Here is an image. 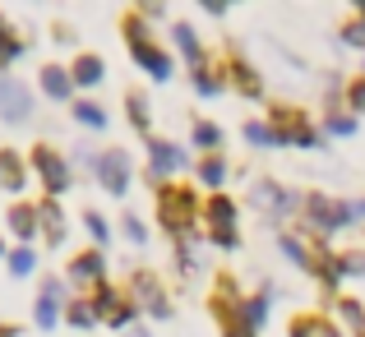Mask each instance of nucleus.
<instances>
[{
	"label": "nucleus",
	"instance_id": "nucleus-1",
	"mask_svg": "<svg viewBox=\"0 0 365 337\" xmlns=\"http://www.w3.org/2000/svg\"><path fill=\"white\" fill-rule=\"evenodd\" d=\"M125 42H130V51H134V65H139V70H148L158 83H162V79H171V61L158 51V46H153V37H148V24H143V19H125Z\"/></svg>",
	"mask_w": 365,
	"mask_h": 337
},
{
	"label": "nucleus",
	"instance_id": "nucleus-2",
	"mask_svg": "<svg viewBox=\"0 0 365 337\" xmlns=\"http://www.w3.org/2000/svg\"><path fill=\"white\" fill-rule=\"evenodd\" d=\"M158 222L167 231H190V222H195V195L190 190H162V204H158Z\"/></svg>",
	"mask_w": 365,
	"mask_h": 337
},
{
	"label": "nucleus",
	"instance_id": "nucleus-3",
	"mask_svg": "<svg viewBox=\"0 0 365 337\" xmlns=\"http://www.w3.org/2000/svg\"><path fill=\"white\" fill-rule=\"evenodd\" d=\"M28 115H33V98H28V88L19 79H9V74H0V120L24 125Z\"/></svg>",
	"mask_w": 365,
	"mask_h": 337
},
{
	"label": "nucleus",
	"instance_id": "nucleus-4",
	"mask_svg": "<svg viewBox=\"0 0 365 337\" xmlns=\"http://www.w3.org/2000/svg\"><path fill=\"white\" fill-rule=\"evenodd\" d=\"M33 167H37V176L46 180V190H51V195H65V190L74 185L65 157H61V152H51V148H42V143H37V152H33Z\"/></svg>",
	"mask_w": 365,
	"mask_h": 337
},
{
	"label": "nucleus",
	"instance_id": "nucleus-5",
	"mask_svg": "<svg viewBox=\"0 0 365 337\" xmlns=\"http://www.w3.org/2000/svg\"><path fill=\"white\" fill-rule=\"evenodd\" d=\"M305 217H310V227H319V231H338V227L351 222V208L333 204V199H324V195H310L305 199Z\"/></svg>",
	"mask_w": 365,
	"mask_h": 337
},
{
	"label": "nucleus",
	"instance_id": "nucleus-6",
	"mask_svg": "<svg viewBox=\"0 0 365 337\" xmlns=\"http://www.w3.org/2000/svg\"><path fill=\"white\" fill-rule=\"evenodd\" d=\"M98 180H102V190L107 195H125V185H130V157L125 152H102L98 157Z\"/></svg>",
	"mask_w": 365,
	"mask_h": 337
},
{
	"label": "nucleus",
	"instance_id": "nucleus-7",
	"mask_svg": "<svg viewBox=\"0 0 365 337\" xmlns=\"http://www.w3.org/2000/svg\"><path fill=\"white\" fill-rule=\"evenodd\" d=\"M208 227H213V245H222V249L236 245V204L232 199H213L208 204Z\"/></svg>",
	"mask_w": 365,
	"mask_h": 337
},
{
	"label": "nucleus",
	"instance_id": "nucleus-8",
	"mask_svg": "<svg viewBox=\"0 0 365 337\" xmlns=\"http://www.w3.org/2000/svg\"><path fill=\"white\" fill-rule=\"evenodd\" d=\"M148 162H153V176H171V171H180L185 167V148L180 143H167V139H148Z\"/></svg>",
	"mask_w": 365,
	"mask_h": 337
},
{
	"label": "nucleus",
	"instance_id": "nucleus-9",
	"mask_svg": "<svg viewBox=\"0 0 365 337\" xmlns=\"http://www.w3.org/2000/svg\"><path fill=\"white\" fill-rule=\"evenodd\" d=\"M273 130L282 134V143H301V148H314V143H319V134H314L310 125H305V115H296V111H277Z\"/></svg>",
	"mask_w": 365,
	"mask_h": 337
},
{
	"label": "nucleus",
	"instance_id": "nucleus-10",
	"mask_svg": "<svg viewBox=\"0 0 365 337\" xmlns=\"http://www.w3.org/2000/svg\"><path fill=\"white\" fill-rule=\"evenodd\" d=\"M93 314H98V319H107L111 328H125V323H130V301H125V296H116L111 291V286H98V301H93Z\"/></svg>",
	"mask_w": 365,
	"mask_h": 337
},
{
	"label": "nucleus",
	"instance_id": "nucleus-11",
	"mask_svg": "<svg viewBox=\"0 0 365 337\" xmlns=\"http://www.w3.org/2000/svg\"><path fill=\"white\" fill-rule=\"evenodd\" d=\"M134 301H139L153 319H167V314H171V305H167V296H162V286L153 282V273H139V277H134Z\"/></svg>",
	"mask_w": 365,
	"mask_h": 337
},
{
	"label": "nucleus",
	"instance_id": "nucleus-12",
	"mask_svg": "<svg viewBox=\"0 0 365 337\" xmlns=\"http://www.w3.org/2000/svg\"><path fill=\"white\" fill-rule=\"evenodd\" d=\"M255 208H259V213H268V217H287L296 208V199L287 195V190H277L273 180H264V185H255Z\"/></svg>",
	"mask_w": 365,
	"mask_h": 337
},
{
	"label": "nucleus",
	"instance_id": "nucleus-13",
	"mask_svg": "<svg viewBox=\"0 0 365 337\" xmlns=\"http://www.w3.org/2000/svg\"><path fill=\"white\" fill-rule=\"evenodd\" d=\"M37 227H42L46 245H61V240H65V213H61L56 199H42V204H37Z\"/></svg>",
	"mask_w": 365,
	"mask_h": 337
},
{
	"label": "nucleus",
	"instance_id": "nucleus-14",
	"mask_svg": "<svg viewBox=\"0 0 365 337\" xmlns=\"http://www.w3.org/2000/svg\"><path fill=\"white\" fill-rule=\"evenodd\" d=\"M70 88H74V74L70 70H61V65H42V93L51 102H65V98H70Z\"/></svg>",
	"mask_w": 365,
	"mask_h": 337
},
{
	"label": "nucleus",
	"instance_id": "nucleus-15",
	"mask_svg": "<svg viewBox=\"0 0 365 337\" xmlns=\"http://www.w3.org/2000/svg\"><path fill=\"white\" fill-rule=\"evenodd\" d=\"M61 282H42V296H37V323L42 328H51L56 319H61Z\"/></svg>",
	"mask_w": 365,
	"mask_h": 337
},
{
	"label": "nucleus",
	"instance_id": "nucleus-16",
	"mask_svg": "<svg viewBox=\"0 0 365 337\" xmlns=\"http://www.w3.org/2000/svg\"><path fill=\"white\" fill-rule=\"evenodd\" d=\"M102 273H107L102 254H79V259L70 264V277H74V282H98V286H102Z\"/></svg>",
	"mask_w": 365,
	"mask_h": 337
},
{
	"label": "nucleus",
	"instance_id": "nucleus-17",
	"mask_svg": "<svg viewBox=\"0 0 365 337\" xmlns=\"http://www.w3.org/2000/svg\"><path fill=\"white\" fill-rule=\"evenodd\" d=\"M227 79H232L236 88L245 93V98H259V74L250 70V65L241 61V56H236V61H227Z\"/></svg>",
	"mask_w": 365,
	"mask_h": 337
},
{
	"label": "nucleus",
	"instance_id": "nucleus-18",
	"mask_svg": "<svg viewBox=\"0 0 365 337\" xmlns=\"http://www.w3.org/2000/svg\"><path fill=\"white\" fill-rule=\"evenodd\" d=\"M24 162L14 157V152H0V185L9 190V195H19V190H24Z\"/></svg>",
	"mask_w": 365,
	"mask_h": 337
},
{
	"label": "nucleus",
	"instance_id": "nucleus-19",
	"mask_svg": "<svg viewBox=\"0 0 365 337\" xmlns=\"http://www.w3.org/2000/svg\"><path fill=\"white\" fill-rule=\"evenodd\" d=\"M70 74H74V83H79V88H93V83H102V74H107V70H102L98 56H79Z\"/></svg>",
	"mask_w": 365,
	"mask_h": 337
},
{
	"label": "nucleus",
	"instance_id": "nucleus-20",
	"mask_svg": "<svg viewBox=\"0 0 365 337\" xmlns=\"http://www.w3.org/2000/svg\"><path fill=\"white\" fill-rule=\"evenodd\" d=\"M9 231H14L19 240H33V231H37V208H28V204L9 208Z\"/></svg>",
	"mask_w": 365,
	"mask_h": 337
},
{
	"label": "nucleus",
	"instance_id": "nucleus-21",
	"mask_svg": "<svg viewBox=\"0 0 365 337\" xmlns=\"http://www.w3.org/2000/svg\"><path fill=\"white\" fill-rule=\"evenodd\" d=\"M292 337H342L329 319H296L292 323Z\"/></svg>",
	"mask_w": 365,
	"mask_h": 337
},
{
	"label": "nucleus",
	"instance_id": "nucleus-22",
	"mask_svg": "<svg viewBox=\"0 0 365 337\" xmlns=\"http://www.w3.org/2000/svg\"><path fill=\"white\" fill-rule=\"evenodd\" d=\"M245 139L255 143V148H273V143H282V134H277L273 125H264V120H250L245 125Z\"/></svg>",
	"mask_w": 365,
	"mask_h": 337
},
{
	"label": "nucleus",
	"instance_id": "nucleus-23",
	"mask_svg": "<svg viewBox=\"0 0 365 337\" xmlns=\"http://www.w3.org/2000/svg\"><path fill=\"white\" fill-rule=\"evenodd\" d=\"M241 319L250 323V328H264V323H268V291H264V296H255V301H245V305H241Z\"/></svg>",
	"mask_w": 365,
	"mask_h": 337
},
{
	"label": "nucleus",
	"instance_id": "nucleus-24",
	"mask_svg": "<svg viewBox=\"0 0 365 337\" xmlns=\"http://www.w3.org/2000/svg\"><path fill=\"white\" fill-rule=\"evenodd\" d=\"M282 254L292 259V264H301V268H310V273H319V264L310 259V249H305V245H301L296 236H282Z\"/></svg>",
	"mask_w": 365,
	"mask_h": 337
},
{
	"label": "nucleus",
	"instance_id": "nucleus-25",
	"mask_svg": "<svg viewBox=\"0 0 365 337\" xmlns=\"http://www.w3.org/2000/svg\"><path fill=\"white\" fill-rule=\"evenodd\" d=\"M199 180L217 190V185L227 180V162H222V157H204V162H199Z\"/></svg>",
	"mask_w": 365,
	"mask_h": 337
},
{
	"label": "nucleus",
	"instance_id": "nucleus-26",
	"mask_svg": "<svg viewBox=\"0 0 365 337\" xmlns=\"http://www.w3.org/2000/svg\"><path fill=\"white\" fill-rule=\"evenodd\" d=\"M171 37H176V46L185 51V61H190V65H199V37L190 33L185 24H176V28H171Z\"/></svg>",
	"mask_w": 365,
	"mask_h": 337
},
{
	"label": "nucleus",
	"instance_id": "nucleus-27",
	"mask_svg": "<svg viewBox=\"0 0 365 337\" xmlns=\"http://www.w3.org/2000/svg\"><path fill=\"white\" fill-rule=\"evenodd\" d=\"M222 337H255V328L241 319V310H222Z\"/></svg>",
	"mask_w": 365,
	"mask_h": 337
},
{
	"label": "nucleus",
	"instance_id": "nucleus-28",
	"mask_svg": "<svg viewBox=\"0 0 365 337\" xmlns=\"http://www.w3.org/2000/svg\"><path fill=\"white\" fill-rule=\"evenodd\" d=\"M74 115H79L88 130H102V125H107V111H102L98 102H79V107H74Z\"/></svg>",
	"mask_w": 365,
	"mask_h": 337
},
{
	"label": "nucleus",
	"instance_id": "nucleus-29",
	"mask_svg": "<svg viewBox=\"0 0 365 337\" xmlns=\"http://www.w3.org/2000/svg\"><path fill=\"white\" fill-rule=\"evenodd\" d=\"M33 264H37V254H33L28 245L9 254V273H14V277H28V273H33Z\"/></svg>",
	"mask_w": 365,
	"mask_h": 337
},
{
	"label": "nucleus",
	"instance_id": "nucleus-30",
	"mask_svg": "<svg viewBox=\"0 0 365 337\" xmlns=\"http://www.w3.org/2000/svg\"><path fill=\"white\" fill-rule=\"evenodd\" d=\"M195 143L199 148H217V143H222V130H217V125H195Z\"/></svg>",
	"mask_w": 365,
	"mask_h": 337
},
{
	"label": "nucleus",
	"instance_id": "nucleus-31",
	"mask_svg": "<svg viewBox=\"0 0 365 337\" xmlns=\"http://www.w3.org/2000/svg\"><path fill=\"white\" fill-rule=\"evenodd\" d=\"M65 319H70V323H74V328H88V323H93V319H98V314H93V305H79V301H74V305H70V310H65Z\"/></svg>",
	"mask_w": 365,
	"mask_h": 337
},
{
	"label": "nucleus",
	"instance_id": "nucleus-32",
	"mask_svg": "<svg viewBox=\"0 0 365 337\" xmlns=\"http://www.w3.org/2000/svg\"><path fill=\"white\" fill-rule=\"evenodd\" d=\"M125 107H130V120L139 125V130H148V102H143L139 93H130V102H125Z\"/></svg>",
	"mask_w": 365,
	"mask_h": 337
},
{
	"label": "nucleus",
	"instance_id": "nucleus-33",
	"mask_svg": "<svg viewBox=\"0 0 365 337\" xmlns=\"http://www.w3.org/2000/svg\"><path fill=\"white\" fill-rule=\"evenodd\" d=\"M19 51H24V46H19V37L14 33H9V28L5 24H0V61H14V56Z\"/></svg>",
	"mask_w": 365,
	"mask_h": 337
},
{
	"label": "nucleus",
	"instance_id": "nucleus-34",
	"mask_svg": "<svg viewBox=\"0 0 365 337\" xmlns=\"http://www.w3.org/2000/svg\"><path fill=\"white\" fill-rule=\"evenodd\" d=\"M338 273H356L361 277L365 273V254H361V249H356V254H342L338 259Z\"/></svg>",
	"mask_w": 365,
	"mask_h": 337
},
{
	"label": "nucleus",
	"instance_id": "nucleus-35",
	"mask_svg": "<svg viewBox=\"0 0 365 337\" xmlns=\"http://www.w3.org/2000/svg\"><path fill=\"white\" fill-rule=\"evenodd\" d=\"M329 134L347 139V134H356V120H351V115H333V120H329Z\"/></svg>",
	"mask_w": 365,
	"mask_h": 337
},
{
	"label": "nucleus",
	"instance_id": "nucleus-36",
	"mask_svg": "<svg viewBox=\"0 0 365 337\" xmlns=\"http://www.w3.org/2000/svg\"><path fill=\"white\" fill-rule=\"evenodd\" d=\"M195 88L204 93V98H217V79L208 70H195Z\"/></svg>",
	"mask_w": 365,
	"mask_h": 337
},
{
	"label": "nucleus",
	"instance_id": "nucleus-37",
	"mask_svg": "<svg viewBox=\"0 0 365 337\" xmlns=\"http://www.w3.org/2000/svg\"><path fill=\"white\" fill-rule=\"evenodd\" d=\"M342 42L365 46V19H356V24H347V28H342Z\"/></svg>",
	"mask_w": 365,
	"mask_h": 337
},
{
	"label": "nucleus",
	"instance_id": "nucleus-38",
	"mask_svg": "<svg viewBox=\"0 0 365 337\" xmlns=\"http://www.w3.org/2000/svg\"><path fill=\"white\" fill-rule=\"evenodd\" d=\"M125 236H130L134 245H143V240H148V231H143V222H139V217H134V213L125 217Z\"/></svg>",
	"mask_w": 365,
	"mask_h": 337
},
{
	"label": "nucleus",
	"instance_id": "nucleus-39",
	"mask_svg": "<svg viewBox=\"0 0 365 337\" xmlns=\"http://www.w3.org/2000/svg\"><path fill=\"white\" fill-rule=\"evenodd\" d=\"M83 227L93 231V240H111V231H107V222H102L98 213H88V217H83Z\"/></svg>",
	"mask_w": 365,
	"mask_h": 337
},
{
	"label": "nucleus",
	"instance_id": "nucleus-40",
	"mask_svg": "<svg viewBox=\"0 0 365 337\" xmlns=\"http://www.w3.org/2000/svg\"><path fill=\"white\" fill-rule=\"evenodd\" d=\"M342 319H347V323H365V310L356 301H342Z\"/></svg>",
	"mask_w": 365,
	"mask_h": 337
},
{
	"label": "nucleus",
	"instance_id": "nucleus-41",
	"mask_svg": "<svg viewBox=\"0 0 365 337\" xmlns=\"http://www.w3.org/2000/svg\"><path fill=\"white\" fill-rule=\"evenodd\" d=\"M347 98H351V107H356V111L365 115V79H361V83H351V88H347Z\"/></svg>",
	"mask_w": 365,
	"mask_h": 337
},
{
	"label": "nucleus",
	"instance_id": "nucleus-42",
	"mask_svg": "<svg viewBox=\"0 0 365 337\" xmlns=\"http://www.w3.org/2000/svg\"><path fill=\"white\" fill-rule=\"evenodd\" d=\"M351 217H361V222H365V199H356V204H351Z\"/></svg>",
	"mask_w": 365,
	"mask_h": 337
},
{
	"label": "nucleus",
	"instance_id": "nucleus-43",
	"mask_svg": "<svg viewBox=\"0 0 365 337\" xmlns=\"http://www.w3.org/2000/svg\"><path fill=\"white\" fill-rule=\"evenodd\" d=\"M125 337H153L148 328H125Z\"/></svg>",
	"mask_w": 365,
	"mask_h": 337
},
{
	"label": "nucleus",
	"instance_id": "nucleus-44",
	"mask_svg": "<svg viewBox=\"0 0 365 337\" xmlns=\"http://www.w3.org/2000/svg\"><path fill=\"white\" fill-rule=\"evenodd\" d=\"M0 337H14V333H9V328H0Z\"/></svg>",
	"mask_w": 365,
	"mask_h": 337
},
{
	"label": "nucleus",
	"instance_id": "nucleus-45",
	"mask_svg": "<svg viewBox=\"0 0 365 337\" xmlns=\"http://www.w3.org/2000/svg\"><path fill=\"white\" fill-rule=\"evenodd\" d=\"M0 254H5V245H0Z\"/></svg>",
	"mask_w": 365,
	"mask_h": 337
}]
</instances>
